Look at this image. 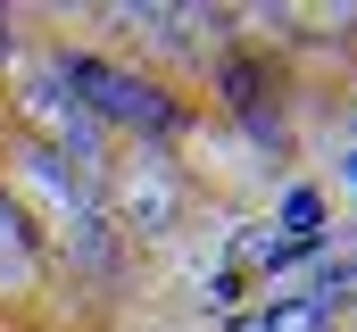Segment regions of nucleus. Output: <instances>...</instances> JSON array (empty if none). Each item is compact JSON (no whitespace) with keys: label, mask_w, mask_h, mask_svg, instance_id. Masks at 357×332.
I'll use <instances>...</instances> for the list:
<instances>
[{"label":"nucleus","mask_w":357,"mask_h":332,"mask_svg":"<svg viewBox=\"0 0 357 332\" xmlns=\"http://www.w3.org/2000/svg\"><path fill=\"white\" fill-rule=\"evenodd\" d=\"M0 50H8V17H0Z\"/></svg>","instance_id":"nucleus-2"},{"label":"nucleus","mask_w":357,"mask_h":332,"mask_svg":"<svg viewBox=\"0 0 357 332\" xmlns=\"http://www.w3.org/2000/svg\"><path fill=\"white\" fill-rule=\"evenodd\" d=\"M67 75L91 91V108L100 116H125V125H167V108H158V91L133 75H116V67H100V59H67Z\"/></svg>","instance_id":"nucleus-1"}]
</instances>
